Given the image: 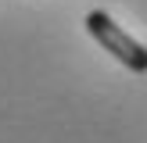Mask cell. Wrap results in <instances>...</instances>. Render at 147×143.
<instances>
[{
	"label": "cell",
	"mask_w": 147,
	"mask_h": 143,
	"mask_svg": "<svg viewBox=\"0 0 147 143\" xmlns=\"http://www.w3.org/2000/svg\"><path fill=\"white\" fill-rule=\"evenodd\" d=\"M86 32H90L93 39H97L100 47L115 57V61H122L129 72H140V75L147 72V47H144V43H136L129 32H122V29L111 21V14L90 11V14H86Z\"/></svg>",
	"instance_id": "1"
}]
</instances>
